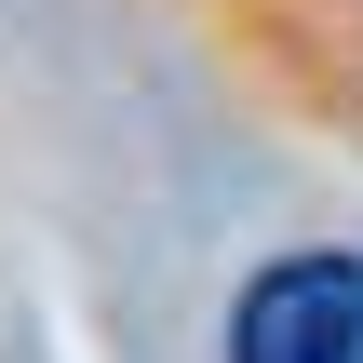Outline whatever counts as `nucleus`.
<instances>
[{
  "mask_svg": "<svg viewBox=\"0 0 363 363\" xmlns=\"http://www.w3.org/2000/svg\"><path fill=\"white\" fill-rule=\"evenodd\" d=\"M229 363H363V256H269L229 310Z\"/></svg>",
  "mask_w": 363,
  "mask_h": 363,
  "instance_id": "nucleus-1",
  "label": "nucleus"
}]
</instances>
